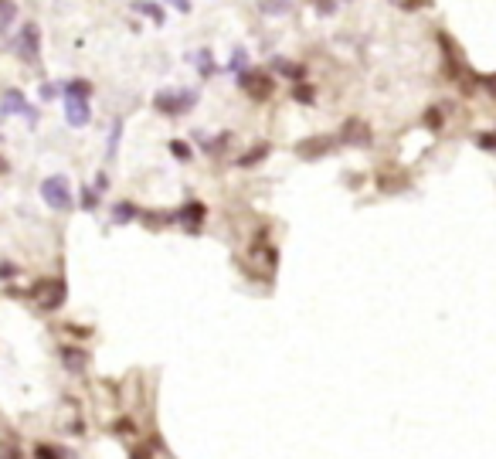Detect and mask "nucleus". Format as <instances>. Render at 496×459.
<instances>
[{"instance_id":"423d86ee","label":"nucleus","mask_w":496,"mask_h":459,"mask_svg":"<svg viewBox=\"0 0 496 459\" xmlns=\"http://www.w3.org/2000/svg\"><path fill=\"white\" fill-rule=\"evenodd\" d=\"M65 120H68V126H75V129L88 126L92 109H88V99H85V95H79V99H65Z\"/></svg>"},{"instance_id":"f257e3e1","label":"nucleus","mask_w":496,"mask_h":459,"mask_svg":"<svg viewBox=\"0 0 496 459\" xmlns=\"http://www.w3.org/2000/svg\"><path fill=\"white\" fill-rule=\"evenodd\" d=\"M198 102V92H187V88H164V92H157V99H153V106L166 113V116H180V113H187L191 106Z\"/></svg>"},{"instance_id":"5701e85b","label":"nucleus","mask_w":496,"mask_h":459,"mask_svg":"<svg viewBox=\"0 0 496 459\" xmlns=\"http://www.w3.org/2000/svg\"><path fill=\"white\" fill-rule=\"evenodd\" d=\"M170 3H173L180 14H187V10H191V0H170Z\"/></svg>"},{"instance_id":"4be33fe9","label":"nucleus","mask_w":496,"mask_h":459,"mask_svg":"<svg viewBox=\"0 0 496 459\" xmlns=\"http://www.w3.org/2000/svg\"><path fill=\"white\" fill-rule=\"evenodd\" d=\"M170 150H173V153H177V157H191V150H187V147H184V143H170Z\"/></svg>"},{"instance_id":"4468645a","label":"nucleus","mask_w":496,"mask_h":459,"mask_svg":"<svg viewBox=\"0 0 496 459\" xmlns=\"http://www.w3.org/2000/svg\"><path fill=\"white\" fill-rule=\"evenodd\" d=\"M0 7H3V21H0V31H10V24H14V17H17V7H14V0H0Z\"/></svg>"},{"instance_id":"9d476101","label":"nucleus","mask_w":496,"mask_h":459,"mask_svg":"<svg viewBox=\"0 0 496 459\" xmlns=\"http://www.w3.org/2000/svg\"><path fill=\"white\" fill-rule=\"evenodd\" d=\"M88 92H92V85L85 82V79H68L65 82V99H79V95L88 99Z\"/></svg>"},{"instance_id":"2eb2a0df","label":"nucleus","mask_w":496,"mask_h":459,"mask_svg":"<svg viewBox=\"0 0 496 459\" xmlns=\"http://www.w3.org/2000/svg\"><path fill=\"white\" fill-rule=\"evenodd\" d=\"M120 136H123V120H116V123H113V136H109V147H106V157H109V160L116 157V147H120Z\"/></svg>"},{"instance_id":"9b49d317","label":"nucleus","mask_w":496,"mask_h":459,"mask_svg":"<svg viewBox=\"0 0 496 459\" xmlns=\"http://www.w3.org/2000/svg\"><path fill=\"white\" fill-rule=\"evenodd\" d=\"M133 10H140V14H146V17H153L157 24H164V10H160L157 3H150V0H133Z\"/></svg>"},{"instance_id":"6ab92c4d","label":"nucleus","mask_w":496,"mask_h":459,"mask_svg":"<svg viewBox=\"0 0 496 459\" xmlns=\"http://www.w3.org/2000/svg\"><path fill=\"white\" fill-rule=\"evenodd\" d=\"M133 218V208L129 205H116V221H129Z\"/></svg>"},{"instance_id":"6e6552de","label":"nucleus","mask_w":496,"mask_h":459,"mask_svg":"<svg viewBox=\"0 0 496 459\" xmlns=\"http://www.w3.org/2000/svg\"><path fill=\"white\" fill-rule=\"evenodd\" d=\"M330 147H333V140H309V143H299L296 153H303V157H320V153H327Z\"/></svg>"},{"instance_id":"aec40b11","label":"nucleus","mask_w":496,"mask_h":459,"mask_svg":"<svg viewBox=\"0 0 496 459\" xmlns=\"http://www.w3.org/2000/svg\"><path fill=\"white\" fill-rule=\"evenodd\" d=\"M479 147H486V150H496V133H483V136H479Z\"/></svg>"},{"instance_id":"39448f33","label":"nucleus","mask_w":496,"mask_h":459,"mask_svg":"<svg viewBox=\"0 0 496 459\" xmlns=\"http://www.w3.org/2000/svg\"><path fill=\"white\" fill-rule=\"evenodd\" d=\"M31 299H35L38 306H44V310H55V306H61V299H65V286L55 283V279H41V283L31 286Z\"/></svg>"},{"instance_id":"0eeeda50","label":"nucleus","mask_w":496,"mask_h":459,"mask_svg":"<svg viewBox=\"0 0 496 459\" xmlns=\"http://www.w3.org/2000/svg\"><path fill=\"white\" fill-rule=\"evenodd\" d=\"M28 99L17 92V88H3V116H17V113H28Z\"/></svg>"},{"instance_id":"b1692460","label":"nucleus","mask_w":496,"mask_h":459,"mask_svg":"<svg viewBox=\"0 0 496 459\" xmlns=\"http://www.w3.org/2000/svg\"><path fill=\"white\" fill-rule=\"evenodd\" d=\"M14 276H17V272H14V265H10V262H3V279H14Z\"/></svg>"},{"instance_id":"f03ea898","label":"nucleus","mask_w":496,"mask_h":459,"mask_svg":"<svg viewBox=\"0 0 496 459\" xmlns=\"http://www.w3.org/2000/svg\"><path fill=\"white\" fill-rule=\"evenodd\" d=\"M238 88L245 92L248 99L265 102V99L276 92V79H272V75H265V72H242V75H238Z\"/></svg>"},{"instance_id":"393cba45","label":"nucleus","mask_w":496,"mask_h":459,"mask_svg":"<svg viewBox=\"0 0 496 459\" xmlns=\"http://www.w3.org/2000/svg\"><path fill=\"white\" fill-rule=\"evenodd\" d=\"M38 459H58V456H51V449H44L41 446V449H38Z\"/></svg>"},{"instance_id":"a211bd4d","label":"nucleus","mask_w":496,"mask_h":459,"mask_svg":"<svg viewBox=\"0 0 496 459\" xmlns=\"http://www.w3.org/2000/svg\"><path fill=\"white\" fill-rule=\"evenodd\" d=\"M292 95H296V99H303V102H313V88H309V85H296V88H292Z\"/></svg>"},{"instance_id":"7ed1b4c3","label":"nucleus","mask_w":496,"mask_h":459,"mask_svg":"<svg viewBox=\"0 0 496 459\" xmlns=\"http://www.w3.org/2000/svg\"><path fill=\"white\" fill-rule=\"evenodd\" d=\"M41 198H44V205L48 208H55V211H68L72 208V191H68V180L58 174V177H48L41 184Z\"/></svg>"},{"instance_id":"20e7f679","label":"nucleus","mask_w":496,"mask_h":459,"mask_svg":"<svg viewBox=\"0 0 496 459\" xmlns=\"http://www.w3.org/2000/svg\"><path fill=\"white\" fill-rule=\"evenodd\" d=\"M17 55H21V62H28V65H38V62H41V31H38L35 21L24 24V31H21V38H17Z\"/></svg>"},{"instance_id":"ddd939ff","label":"nucleus","mask_w":496,"mask_h":459,"mask_svg":"<svg viewBox=\"0 0 496 459\" xmlns=\"http://www.w3.org/2000/svg\"><path fill=\"white\" fill-rule=\"evenodd\" d=\"M272 68H276V72H283V75H289V79H296V82H299V75H303V68H299V65L283 62V58H276V62H272Z\"/></svg>"},{"instance_id":"f3484780","label":"nucleus","mask_w":496,"mask_h":459,"mask_svg":"<svg viewBox=\"0 0 496 459\" xmlns=\"http://www.w3.org/2000/svg\"><path fill=\"white\" fill-rule=\"evenodd\" d=\"M207 55H211V51H198V55H191V62H194V65H198L204 75L211 72V58H207Z\"/></svg>"},{"instance_id":"412c9836","label":"nucleus","mask_w":496,"mask_h":459,"mask_svg":"<svg viewBox=\"0 0 496 459\" xmlns=\"http://www.w3.org/2000/svg\"><path fill=\"white\" fill-rule=\"evenodd\" d=\"M242 62H248V51L238 48V51H235V58H231V68H242Z\"/></svg>"},{"instance_id":"1a4fd4ad","label":"nucleus","mask_w":496,"mask_h":459,"mask_svg":"<svg viewBox=\"0 0 496 459\" xmlns=\"http://www.w3.org/2000/svg\"><path fill=\"white\" fill-rule=\"evenodd\" d=\"M258 10L262 14H272V17H283L292 10V0H258Z\"/></svg>"},{"instance_id":"f8f14e48","label":"nucleus","mask_w":496,"mask_h":459,"mask_svg":"<svg viewBox=\"0 0 496 459\" xmlns=\"http://www.w3.org/2000/svg\"><path fill=\"white\" fill-rule=\"evenodd\" d=\"M61 361L72 368V371H82L85 368V350H75V347H65L61 350Z\"/></svg>"},{"instance_id":"dca6fc26","label":"nucleus","mask_w":496,"mask_h":459,"mask_svg":"<svg viewBox=\"0 0 496 459\" xmlns=\"http://www.w3.org/2000/svg\"><path fill=\"white\" fill-rule=\"evenodd\" d=\"M265 153H269V147H265V143H262V147H255L248 157H242V167H255V160H262Z\"/></svg>"},{"instance_id":"a878e982","label":"nucleus","mask_w":496,"mask_h":459,"mask_svg":"<svg viewBox=\"0 0 496 459\" xmlns=\"http://www.w3.org/2000/svg\"><path fill=\"white\" fill-rule=\"evenodd\" d=\"M391 3H398V7H408V3H412V0H391Z\"/></svg>"}]
</instances>
